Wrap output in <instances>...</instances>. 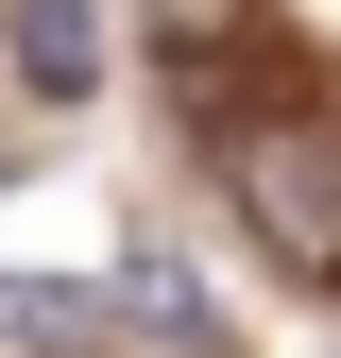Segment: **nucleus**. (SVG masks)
<instances>
[{
    "label": "nucleus",
    "mask_w": 341,
    "mask_h": 358,
    "mask_svg": "<svg viewBox=\"0 0 341 358\" xmlns=\"http://www.w3.org/2000/svg\"><path fill=\"white\" fill-rule=\"evenodd\" d=\"M154 34L170 52H222V34H256V0H154Z\"/></svg>",
    "instance_id": "39448f33"
},
{
    "label": "nucleus",
    "mask_w": 341,
    "mask_h": 358,
    "mask_svg": "<svg viewBox=\"0 0 341 358\" xmlns=\"http://www.w3.org/2000/svg\"><path fill=\"white\" fill-rule=\"evenodd\" d=\"M222 188H239V222H256L307 290H341V120H307V103L222 120Z\"/></svg>",
    "instance_id": "f257e3e1"
},
{
    "label": "nucleus",
    "mask_w": 341,
    "mask_h": 358,
    "mask_svg": "<svg viewBox=\"0 0 341 358\" xmlns=\"http://www.w3.org/2000/svg\"><path fill=\"white\" fill-rule=\"evenodd\" d=\"M0 188H17V171H0Z\"/></svg>",
    "instance_id": "423d86ee"
},
{
    "label": "nucleus",
    "mask_w": 341,
    "mask_h": 358,
    "mask_svg": "<svg viewBox=\"0 0 341 358\" xmlns=\"http://www.w3.org/2000/svg\"><path fill=\"white\" fill-rule=\"evenodd\" d=\"M103 324H154V341H188V358H205V341H222V307L170 273V256H119V273H103Z\"/></svg>",
    "instance_id": "7ed1b4c3"
},
{
    "label": "nucleus",
    "mask_w": 341,
    "mask_h": 358,
    "mask_svg": "<svg viewBox=\"0 0 341 358\" xmlns=\"http://www.w3.org/2000/svg\"><path fill=\"white\" fill-rule=\"evenodd\" d=\"M103 324V290H52V273H0V341L17 358H52V341H85Z\"/></svg>",
    "instance_id": "20e7f679"
},
{
    "label": "nucleus",
    "mask_w": 341,
    "mask_h": 358,
    "mask_svg": "<svg viewBox=\"0 0 341 358\" xmlns=\"http://www.w3.org/2000/svg\"><path fill=\"white\" fill-rule=\"evenodd\" d=\"M0 52H17L34 103H85V85H103V0H17V17H0Z\"/></svg>",
    "instance_id": "f03ea898"
}]
</instances>
